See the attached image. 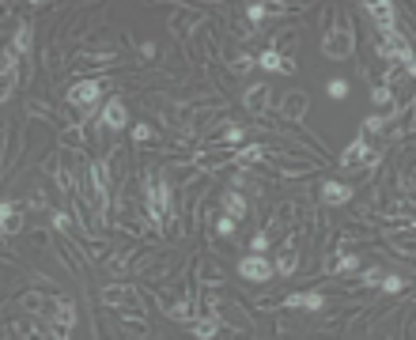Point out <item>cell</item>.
<instances>
[{
	"label": "cell",
	"mask_w": 416,
	"mask_h": 340,
	"mask_svg": "<svg viewBox=\"0 0 416 340\" xmlns=\"http://www.w3.org/2000/svg\"><path fill=\"white\" fill-rule=\"evenodd\" d=\"M144 208H148V220L155 227H163V220L171 216V182L163 174H144Z\"/></svg>",
	"instance_id": "6da1fadb"
},
{
	"label": "cell",
	"mask_w": 416,
	"mask_h": 340,
	"mask_svg": "<svg viewBox=\"0 0 416 340\" xmlns=\"http://www.w3.org/2000/svg\"><path fill=\"white\" fill-rule=\"evenodd\" d=\"M68 106L79 113V117H91V110L99 106V99H102V84L99 79H79V84H72L68 87Z\"/></svg>",
	"instance_id": "7a4b0ae2"
},
{
	"label": "cell",
	"mask_w": 416,
	"mask_h": 340,
	"mask_svg": "<svg viewBox=\"0 0 416 340\" xmlns=\"http://www.w3.org/2000/svg\"><path fill=\"white\" fill-rule=\"evenodd\" d=\"M322 53L330 57V61H345V57L356 53V35L348 30V23L341 19L337 30H330V35L322 38Z\"/></svg>",
	"instance_id": "3957f363"
},
{
	"label": "cell",
	"mask_w": 416,
	"mask_h": 340,
	"mask_svg": "<svg viewBox=\"0 0 416 340\" xmlns=\"http://www.w3.org/2000/svg\"><path fill=\"white\" fill-rule=\"evenodd\" d=\"M235 272L243 280H250V283H269L276 276V265L269 261V257H261V254H246V257H238Z\"/></svg>",
	"instance_id": "277c9868"
},
{
	"label": "cell",
	"mask_w": 416,
	"mask_h": 340,
	"mask_svg": "<svg viewBox=\"0 0 416 340\" xmlns=\"http://www.w3.org/2000/svg\"><path fill=\"white\" fill-rule=\"evenodd\" d=\"M76 303L72 299H65V295H57V299H50V329L57 337H68V329L76 325Z\"/></svg>",
	"instance_id": "5b68a950"
},
{
	"label": "cell",
	"mask_w": 416,
	"mask_h": 340,
	"mask_svg": "<svg viewBox=\"0 0 416 340\" xmlns=\"http://www.w3.org/2000/svg\"><path fill=\"white\" fill-rule=\"evenodd\" d=\"M367 15H371V23L382 30V35H390V30H397V4H390V0H367Z\"/></svg>",
	"instance_id": "8992f818"
},
{
	"label": "cell",
	"mask_w": 416,
	"mask_h": 340,
	"mask_svg": "<svg viewBox=\"0 0 416 340\" xmlns=\"http://www.w3.org/2000/svg\"><path fill=\"white\" fill-rule=\"evenodd\" d=\"M0 227H4V234L8 238H12V234H19L23 227H27V205H23V200H15V197H8L4 200V208H0Z\"/></svg>",
	"instance_id": "52a82bcc"
},
{
	"label": "cell",
	"mask_w": 416,
	"mask_h": 340,
	"mask_svg": "<svg viewBox=\"0 0 416 340\" xmlns=\"http://www.w3.org/2000/svg\"><path fill=\"white\" fill-rule=\"evenodd\" d=\"M375 159H379V155H375V151L367 148V140H363V136H356V140H352L348 148H345V155H341L337 163L345 167V170H356V167H367V163H375Z\"/></svg>",
	"instance_id": "ba28073f"
},
{
	"label": "cell",
	"mask_w": 416,
	"mask_h": 340,
	"mask_svg": "<svg viewBox=\"0 0 416 340\" xmlns=\"http://www.w3.org/2000/svg\"><path fill=\"white\" fill-rule=\"evenodd\" d=\"M284 306H287V310L318 314V310H325V295H322V291H292V295H284Z\"/></svg>",
	"instance_id": "9c48e42d"
},
{
	"label": "cell",
	"mask_w": 416,
	"mask_h": 340,
	"mask_svg": "<svg viewBox=\"0 0 416 340\" xmlns=\"http://www.w3.org/2000/svg\"><path fill=\"white\" fill-rule=\"evenodd\" d=\"M356 197V189L345 182H322V189H318V200H322L325 208H341V205H348V200Z\"/></svg>",
	"instance_id": "30bf717a"
},
{
	"label": "cell",
	"mask_w": 416,
	"mask_h": 340,
	"mask_svg": "<svg viewBox=\"0 0 416 340\" xmlns=\"http://www.w3.org/2000/svg\"><path fill=\"white\" fill-rule=\"evenodd\" d=\"M102 129H110V133L129 129V110H125L122 99H110L106 106H102Z\"/></svg>",
	"instance_id": "8fae6325"
},
{
	"label": "cell",
	"mask_w": 416,
	"mask_h": 340,
	"mask_svg": "<svg viewBox=\"0 0 416 340\" xmlns=\"http://www.w3.org/2000/svg\"><path fill=\"white\" fill-rule=\"evenodd\" d=\"M269 102H273V91H269V84H254L250 91L243 95V106L250 113H265Z\"/></svg>",
	"instance_id": "7c38bea8"
},
{
	"label": "cell",
	"mask_w": 416,
	"mask_h": 340,
	"mask_svg": "<svg viewBox=\"0 0 416 340\" xmlns=\"http://www.w3.org/2000/svg\"><path fill=\"white\" fill-rule=\"evenodd\" d=\"M258 64H261L265 72H280V76H292V72H295V61L280 57L276 50H261V53H258Z\"/></svg>",
	"instance_id": "4fadbf2b"
},
{
	"label": "cell",
	"mask_w": 416,
	"mask_h": 340,
	"mask_svg": "<svg viewBox=\"0 0 416 340\" xmlns=\"http://www.w3.org/2000/svg\"><path fill=\"white\" fill-rule=\"evenodd\" d=\"M246 212H250V205H246L243 193H238V189H227V193H223V216H231V220L243 223Z\"/></svg>",
	"instance_id": "5bb4252c"
},
{
	"label": "cell",
	"mask_w": 416,
	"mask_h": 340,
	"mask_svg": "<svg viewBox=\"0 0 416 340\" xmlns=\"http://www.w3.org/2000/svg\"><path fill=\"white\" fill-rule=\"evenodd\" d=\"M15 79H19V53L8 46V50H4V99H12Z\"/></svg>",
	"instance_id": "9a60e30c"
},
{
	"label": "cell",
	"mask_w": 416,
	"mask_h": 340,
	"mask_svg": "<svg viewBox=\"0 0 416 340\" xmlns=\"http://www.w3.org/2000/svg\"><path fill=\"white\" fill-rule=\"evenodd\" d=\"M12 50L19 57H27L35 50V27H30V19H23L19 27H15V38H12Z\"/></svg>",
	"instance_id": "2e32d148"
},
{
	"label": "cell",
	"mask_w": 416,
	"mask_h": 340,
	"mask_svg": "<svg viewBox=\"0 0 416 340\" xmlns=\"http://www.w3.org/2000/svg\"><path fill=\"white\" fill-rule=\"evenodd\" d=\"M307 91H292V95H284V102H280V113L284 117H303L307 113Z\"/></svg>",
	"instance_id": "e0dca14e"
},
{
	"label": "cell",
	"mask_w": 416,
	"mask_h": 340,
	"mask_svg": "<svg viewBox=\"0 0 416 340\" xmlns=\"http://www.w3.org/2000/svg\"><path fill=\"white\" fill-rule=\"evenodd\" d=\"M295 265H299V249H295V238H287V246L280 249V257H276V272L280 276H292Z\"/></svg>",
	"instance_id": "ac0fdd59"
},
{
	"label": "cell",
	"mask_w": 416,
	"mask_h": 340,
	"mask_svg": "<svg viewBox=\"0 0 416 340\" xmlns=\"http://www.w3.org/2000/svg\"><path fill=\"white\" fill-rule=\"evenodd\" d=\"M189 329H193L197 340H216V333H220V314H205V318H197Z\"/></svg>",
	"instance_id": "d6986e66"
},
{
	"label": "cell",
	"mask_w": 416,
	"mask_h": 340,
	"mask_svg": "<svg viewBox=\"0 0 416 340\" xmlns=\"http://www.w3.org/2000/svg\"><path fill=\"white\" fill-rule=\"evenodd\" d=\"M261 159H265V144H250V148L235 151V163L238 167H254V163H261Z\"/></svg>",
	"instance_id": "ffe728a7"
},
{
	"label": "cell",
	"mask_w": 416,
	"mask_h": 340,
	"mask_svg": "<svg viewBox=\"0 0 416 340\" xmlns=\"http://www.w3.org/2000/svg\"><path fill=\"white\" fill-rule=\"evenodd\" d=\"M356 269H359V257L352 254V249H341V257L330 265V272H337V276L341 272H356Z\"/></svg>",
	"instance_id": "44dd1931"
},
{
	"label": "cell",
	"mask_w": 416,
	"mask_h": 340,
	"mask_svg": "<svg viewBox=\"0 0 416 340\" xmlns=\"http://www.w3.org/2000/svg\"><path fill=\"white\" fill-rule=\"evenodd\" d=\"M129 299H133L129 287H114V283H110V287L102 291V303H106V306H125Z\"/></svg>",
	"instance_id": "7402d4cb"
},
{
	"label": "cell",
	"mask_w": 416,
	"mask_h": 340,
	"mask_svg": "<svg viewBox=\"0 0 416 340\" xmlns=\"http://www.w3.org/2000/svg\"><path fill=\"white\" fill-rule=\"evenodd\" d=\"M382 280H386V272L375 265V269H363V272H359L356 283H359V287H382Z\"/></svg>",
	"instance_id": "603a6c76"
},
{
	"label": "cell",
	"mask_w": 416,
	"mask_h": 340,
	"mask_svg": "<svg viewBox=\"0 0 416 340\" xmlns=\"http://www.w3.org/2000/svg\"><path fill=\"white\" fill-rule=\"evenodd\" d=\"M325 95H330L333 102H341V99H348V79L345 76H337V79H330L325 84Z\"/></svg>",
	"instance_id": "cb8c5ba5"
},
{
	"label": "cell",
	"mask_w": 416,
	"mask_h": 340,
	"mask_svg": "<svg viewBox=\"0 0 416 340\" xmlns=\"http://www.w3.org/2000/svg\"><path fill=\"white\" fill-rule=\"evenodd\" d=\"M235 231H238V220H231V216H216V234H220V238H231Z\"/></svg>",
	"instance_id": "d4e9b609"
},
{
	"label": "cell",
	"mask_w": 416,
	"mask_h": 340,
	"mask_svg": "<svg viewBox=\"0 0 416 340\" xmlns=\"http://www.w3.org/2000/svg\"><path fill=\"white\" fill-rule=\"evenodd\" d=\"M405 276H397V272H386V280H382V291H386V295H394V291H405Z\"/></svg>",
	"instance_id": "484cf974"
},
{
	"label": "cell",
	"mask_w": 416,
	"mask_h": 340,
	"mask_svg": "<svg viewBox=\"0 0 416 340\" xmlns=\"http://www.w3.org/2000/svg\"><path fill=\"white\" fill-rule=\"evenodd\" d=\"M371 102H375V106H390V102H394V91H390V84L386 87H375V91H371Z\"/></svg>",
	"instance_id": "4316f807"
},
{
	"label": "cell",
	"mask_w": 416,
	"mask_h": 340,
	"mask_svg": "<svg viewBox=\"0 0 416 340\" xmlns=\"http://www.w3.org/2000/svg\"><path fill=\"white\" fill-rule=\"evenodd\" d=\"M386 125H390V113H386V117H382V113H375V117H367V121H363L367 133H386Z\"/></svg>",
	"instance_id": "83f0119b"
},
{
	"label": "cell",
	"mask_w": 416,
	"mask_h": 340,
	"mask_svg": "<svg viewBox=\"0 0 416 340\" xmlns=\"http://www.w3.org/2000/svg\"><path fill=\"white\" fill-rule=\"evenodd\" d=\"M133 140H137V144H151V140H155V129H151V125H144V121H140V125L133 129Z\"/></svg>",
	"instance_id": "f1b7e54d"
},
{
	"label": "cell",
	"mask_w": 416,
	"mask_h": 340,
	"mask_svg": "<svg viewBox=\"0 0 416 340\" xmlns=\"http://www.w3.org/2000/svg\"><path fill=\"white\" fill-rule=\"evenodd\" d=\"M243 136H246V129H243V125H227V133L220 136V144H238Z\"/></svg>",
	"instance_id": "f546056e"
},
{
	"label": "cell",
	"mask_w": 416,
	"mask_h": 340,
	"mask_svg": "<svg viewBox=\"0 0 416 340\" xmlns=\"http://www.w3.org/2000/svg\"><path fill=\"white\" fill-rule=\"evenodd\" d=\"M269 246H273V242H269V234L265 231H258V234H254V242H250V249H254V254H261V257H265V249Z\"/></svg>",
	"instance_id": "4dcf8cb0"
},
{
	"label": "cell",
	"mask_w": 416,
	"mask_h": 340,
	"mask_svg": "<svg viewBox=\"0 0 416 340\" xmlns=\"http://www.w3.org/2000/svg\"><path fill=\"white\" fill-rule=\"evenodd\" d=\"M405 72H409V76H416V53L409 57V61H405Z\"/></svg>",
	"instance_id": "1f68e13d"
},
{
	"label": "cell",
	"mask_w": 416,
	"mask_h": 340,
	"mask_svg": "<svg viewBox=\"0 0 416 340\" xmlns=\"http://www.w3.org/2000/svg\"><path fill=\"white\" fill-rule=\"evenodd\" d=\"M53 340H68V337H53Z\"/></svg>",
	"instance_id": "d6a6232c"
}]
</instances>
